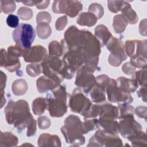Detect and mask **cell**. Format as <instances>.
I'll return each mask as SVG.
<instances>
[{"instance_id": "1", "label": "cell", "mask_w": 147, "mask_h": 147, "mask_svg": "<svg viewBox=\"0 0 147 147\" xmlns=\"http://www.w3.org/2000/svg\"><path fill=\"white\" fill-rule=\"evenodd\" d=\"M64 40L66 51H78L83 54L85 60L99 57L100 53V41L88 30H80L76 26H71L65 32Z\"/></svg>"}, {"instance_id": "2", "label": "cell", "mask_w": 147, "mask_h": 147, "mask_svg": "<svg viewBox=\"0 0 147 147\" xmlns=\"http://www.w3.org/2000/svg\"><path fill=\"white\" fill-rule=\"evenodd\" d=\"M6 122L13 125L19 133L27 127L26 135L33 136L36 131V121L30 113L28 103L23 99L9 100L5 109Z\"/></svg>"}, {"instance_id": "3", "label": "cell", "mask_w": 147, "mask_h": 147, "mask_svg": "<svg viewBox=\"0 0 147 147\" xmlns=\"http://www.w3.org/2000/svg\"><path fill=\"white\" fill-rule=\"evenodd\" d=\"M64 125L61 127V131L66 142L74 146H80L84 144L86 134L83 122L79 117L70 115L64 121Z\"/></svg>"}, {"instance_id": "4", "label": "cell", "mask_w": 147, "mask_h": 147, "mask_svg": "<svg viewBox=\"0 0 147 147\" xmlns=\"http://www.w3.org/2000/svg\"><path fill=\"white\" fill-rule=\"evenodd\" d=\"M65 86L59 85L47 94L48 110L52 117H61L67 110Z\"/></svg>"}, {"instance_id": "5", "label": "cell", "mask_w": 147, "mask_h": 147, "mask_svg": "<svg viewBox=\"0 0 147 147\" xmlns=\"http://www.w3.org/2000/svg\"><path fill=\"white\" fill-rule=\"evenodd\" d=\"M12 36L17 45L23 49L28 50L31 48L36 34L31 25L23 23L13 30Z\"/></svg>"}, {"instance_id": "6", "label": "cell", "mask_w": 147, "mask_h": 147, "mask_svg": "<svg viewBox=\"0 0 147 147\" xmlns=\"http://www.w3.org/2000/svg\"><path fill=\"white\" fill-rule=\"evenodd\" d=\"M122 141L117 134L109 132L105 129L97 130L91 137L88 146H121Z\"/></svg>"}, {"instance_id": "7", "label": "cell", "mask_w": 147, "mask_h": 147, "mask_svg": "<svg viewBox=\"0 0 147 147\" xmlns=\"http://www.w3.org/2000/svg\"><path fill=\"white\" fill-rule=\"evenodd\" d=\"M41 64L43 74L60 84L64 79L60 74L63 65L62 60L59 57L49 55Z\"/></svg>"}, {"instance_id": "8", "label": "cell", "mask_w": 147, "mask_h": 147, "mask_svg": "<svg viewBox=\"0 0 147 147\" xmlns=\"http://www.w3.org/2000/svg\"><path fill=\"white\" fill-rule=\"evenodd\" d=\"M69 106L72 111L84 116L90 109L92 103L79 88H76L70 96Z\"/></svg>"}, {"instance_id": "9", "label": "cell", "mask_w": 147, "mask_h": 147, "mask_svg": "<svg viewBox=\"0 0 147 147\" xmlns=\"http://www.w3.org/2000/svg\"><path fill=\"white\" fill-rule=\"evenodd\" d=\"M108 100L111 102L129 104L133 100L130 94L120 89L116 80L111 78L106 88Z\"/></svg>"}, {"instance_id": "10", "label": "cell", "mask_w": 147, "mask_h": 147, "mask_svg": "<svg viewBox=\"0 0 147 147\" xmlns=\"http://www.w3.org/2000/svg\"><path fill=\"white\" fill-rule=\"evenodd\" d=\"M82 8V3L78 1H55L52 5L54 13L66 14L70 17H76Z\"/></svg>"}, {"instance_id": "11", "label": "cell", "mask_w": 147, "mask_h": 147, "mask_svg": "<svg viewBox=\"0 0 147 147\" xmlns=\"http://www.w3.org/2000/svg\"><path fill=\"white\" fill-rule=\"evenodd\" d=\"M85 59L83 54L76 50H68L63 54L62 61L64 67L72 72L78 71L84 64Z\"/></svg>"}, {"instance_id": "12", "label": "cell", "mask_w": 147, "mask_h": 147, "mask_svg": "<svg viewBox=\"0 0 147 147\" xmlns=\"http://www.w3.org/2000/svg\"><path fill=\"white\" fill-rule=\"evenodd\" d=\"M96 84L95 78L92 73L81 67L77 72L75 85L82 88L84 93H89Z\"/></svg>"}, {"instance_id": "13", "label": "cell", "mask_w": 147, "mask_h": 147, "mask_svg": "<svg viewBox=\"0 0 147 147\" xmlns=\"http://www.w3.org/2000/svg\"><path fill=\"white\" fill-rule=\"evenodd\" d=\"M120 119L118 123V131L124 138L127 139L142 129L141 125L134 120V116H129Z\"/></svg>"}, {"instance_id": "14", "label": "cell", "mask_w": 147, "mask_h": 147, "mask_svg": "<svg viewBox=\"0 0 147 147\" xmlns=\"http://www.w3.org/2000/svg\"><path fill=\"white\" fill-rule=\"evenodd\" d=\"M125 52L130 58L143 56L146 58V40H127L125 42Z\"/></svg>"}, {"instance_id": "15", "label": "cell", "mask_w": 147, "mask_h": 147, "mask_svg": "<svg viewBox=\"0 0 147 147\" xmlns=\"http://www.w3.org/2000/svg\"><path fill=\"white\" fill-rule=\"evenodd\" d=\"M1 67H4L10 72L17 71L21 67L19 57L8 53L4 49L1 50Z\"/></svg>"}, {"instance_id": "16", "label": "cell", "mask_w": 147, "mask_h": 147, "mask_svg": "<svg viewBox=\"0 0 147 147\" xmlns=\"http://www.w3.org/2000/svg\"><path fill=\"white\" fill-rule=\"evenodd\" d=\"M47 57L46 49L42 45H37L31 47L24 58L26 62L37 63L44 61Z\"/></svg>"}, {"instance_id": "17", "label": "cell", "mask_w": 147, "mask_h": 147, "mask_svg": "<svg viewBox=\"0 0 147 147\" xmlns=\"http://www.w3.org/2000/svg\"><path fill=\"white\" fill-rule=\"evenodd\" d=\"M106 45L110 52V55L118 57L123 61L126 59L127 56L125 52V46L121 40L112 37Z\"/></svg>"}, {"instance_id": "18", "label": "cell", "mask_w": 147, "mask_h": 147, "mask_svg": "<svg viewBox=\"0 0 147 147\" xmlns=\"http://www.w3.org/2000/svg\"><path fill=\"white\" fill-rule=\"evenodd\" d=\"M59 85H60V84L57 83L53 79L46 76L40 77L36 81L37 88L40 93H44L52 90Z\"/></svg>"}, {"instance_id": "19", "label": "cell", "mask_w": 147, "mask_h": 147, "mask_svg": "<svg viewBox=\"0 0 147 147\" xmlns=\"http://www.w3.org/2000/svg\"><path fill=\"white\" fill-rule=\"evenodd\" d=\"M39 146H60L61 141L57 135L44 133L40 136L38 140Z\"/></svg>"}, {"instance_id": "20", "label": "cell", "mask_w": 147, "mask_h": 147, "mask_svg": "<svg viewBox=\"0 0 147 147\" xmlns=\"http://www.w3.org/2000/svg\"><path fill=\"white\" fill-rule=\"evenodd\" d=\"M118 87L127 92H133L138 87V83L135 79H127L125 77L118 78L116 80Z\"/></svg>"}, {"instance_id": "21", "label": "cell", "mask_w": 147, "mask_h": 147, "mask_svg": "<svg viewBox=\"0 0 147 147\" xmlns=\"http://www.w3.org/2000/svg\"><path fill=\"white\" fill-rule=\"evenodd\" d=\"M99 125L106 131L115 134H118V122L115 119L105 118L99 117L98 119Z\"/></svg>"}, {"instance_id": "22", "label": "cell", "mask_w": 147, "mask_h": 147, "mask_svg": "<svg viewBox=\"0 0 147 147\" xmlns=\"http://www.w3.org/2000/svg\"><path fill=\"white\" fill-rule=\"evenodd\" d=\"M95 37L101 41V46H104L113 37L108 28L104 25H99L95 29Z\"/></svg>"}, {"instance_id": "23", "label": "cell", "mask_w": 147, "mask_h": 147, "mask_svg": "<svg viewBox=\"0 0 147 147\" xmlns=\"http://www.w3.org/2000/svg\"><path fill=\"white\" fill-rule=\"evenodd\" d=\"M18 142V138L11 132L1 131V147L16 146Z\"/></svg>"}, {"instance_id": "24", "label": "cell", "mask_w": 147, "mask_h": 147, "mask_svg": "<svg viewBox=\"0 0 147 147\" xmlns=\"http://www.w3.org/2000/svg\"><path fill=\"white\" fill-rule=\"evenodd\" d=\"M97 20L96 16L90 12H84L79 14L77 19V23L81 26H92L96 23Z\"/></svg>"}, {"instance_id": "25", "label": "cell", "mask_w": 147, "mask_h": 147, "mask_svg": "<svg viewBox=\"0 0 147 147\" xmlns=\"http://www.w3.org/2000/svg\"><path fill=\"white\" fill-rule=\"evenodd\" d=\"M121 11H122V14L126 19L128 23L130 24H135L137 23L138 20V17L135 11L132 9L131 5L128 2L125 5Z\"/></svg>"}, {"instance_id": "26", "label": "cell", "mask_w": 147, "mask_h": 147, "mask_svg": "<svg viewBox=\"0 0 147 147\" xmlns=\"http://www.w3.org/2000/svg\"><path fill=\"white\" fill-rule=\"evenodd\" d=\"M90 92V96L94 102L100 103L106 100L105 90L96 83Z\"/></svg>"}, {"instance_id": "27", "label": "cell", "mask_w": 147, "mask_h": 147, "mask_svg": "<svg viewBox=\"0 0 147 147\" xmlns=\"http://www.w3.org/2000/svg\"><path fill=\"white\" fill-rule=\"evenodd\" d=\"M48 107V102L47 98L39 97L35 99L32 103V110L36 115L43 114Z\"/></svg>"}, {"instance_id": "28", "label": "cell", "mask_w": 147, "mask_h": 147, "mask_svg": "<svg viewBox=\"0 0 147 147\" xmlns=\"http://www.w3.org/2000/svg\"><path fill=\"white\" fill-rule=\"evenodd\" d=\"M128 22L122 14H117L114 17L113 26L117 33H122L125 30Z\"/></svg>"}, {"instance_id": "29", "label": "cell", "mask_w": 147, "mask_h": 147, "mask_svg": "<svg viewBox=\"0 0 147 147\" xmlns=\"http://www.w3.org/2000/svg\"><path fill=\"white\" fill-rule=\"evenodd\" d=\"M131 142L133 146H146V136L145 133L140 130L127 138Z\"/></svg>"}, {"instance_id": "30", "label": "cell", "mask_w": 147, "mask_h": 147, "mask_svg": "<svg viewBox=\"0 0 147 147\" xmlns=\"http://www.w3.org/2000/svg\"><path fill=\"white\" fill-rule=\"evenodd\" d=\"M28 88V84L26 80L23 79L16 80L12 84V91L16 95H22L25 94Z\"/></svg>"}, {"instance_id": "31", "label": "cell", "mask_w": 147, "mask_h": 147, "mask_svg": "<svg viewBox=\"0 0 147 147\" xmlns=\"http://www.w3.org/2000/svg\"><path fill=\"white\" fill-rule=\"evenodd\" d=\"M36 31L38 37L42 39L47 38L52 33V29L49 24L45 22L37 24Z\"/></svg>"}, {"instance_id": "32", "label": "cell", "mask_w": 147, "mask_h": 147, "mask_svg": "<svg viewBox=\"0 0 147 147\" xmlns=\"http://www.w3.org/2000/svg\"><path fill=\"white\" fill-rule=\"evenodd\" d=\"M120 114L119 119H122L129 116H134V107L127 103L119 104L117 107Z\"/></svg>"}, {"instance_id": "33", "label": "cell", "mask_w": 147, "mask_h": 147, "mask_svg": "<svg viewBox=\"0 0 147 147\" xmlns=\"http://www.w3.org/2000/svg\"><path fill=\"white\" fill-rule=\"evenodd\" d=\"M64 54L63 48L61 44L57 41H52L49 44V55L60 57Z\"/></svg>"}, {"instance_id": "34", "label": "cell", "mask_w": 147, "mask_h": 147, "mask_svg": "<svg viewBox=\"0 0 147 147\" xmlns=\"http://www.w3.org/2000/svg\"><path fill=\"white\" fill-rule=\"evenodd\" d=\"M1 11L5 14H9L13 13L15 11L16 8V5L14 1H3L1 0Z\"/></svg>"}, {"instance_id": "35", "label": "cell", "mask_w": 147, "mask_h": 147, "mask_svg": "<svg viewBox=\"0 0 147 147\" xmlns=\"http://www.w3.org/2000/svg\"><path fill=\"white\" fill-rule=\"evenodd\" d=\"M26 70L28 74L32 77H36L42 72L41 64L37 63H32L28 65Z\"/></svg>"}, {"instance_id": "36", "label": "cell", "mask_w": 147, "mask_h": 147, "mask_svg": "<svg viewBox=\"0 0 147 147\" xmlns=\"http://www.w3.org/2000/svg\"><path fill=\"white\" fill-rule=\"evenodd\" d=\"M109 10L112 13H118L121 11L125 5L127 3L123 1H108Z\"/></svg>"}, {"instance_id": "37", "label": "cell", "mask_w": 147, "mask_h": 147, "mask_svg": "<svg viewBox=\"0 0 147 147\" xmlns=\"http://www.w3.org/2000/svg\"><path fill=\"white\" fill-rule=\"evenodd\" d=\"M88 12L95 15L97 19H99L103 16L104 10L103 6L99 3H93L90 5Z\"/></svg>"}, {"instance_id": "38", "label": "cell", "mask_w": 147, "mask_h": 147, "mask_svg": "<svg viewBox=\"0 0 147 147\" xmlns=\"http://www.w3.org/2000/svg\"><path fill=\"white\" fill-rule=\"evenodd\" d=\"M83 125L86 134L91 130H93L95 129H99L100 126L98 119L96 118H94L92 119H85Z\"/></svg>"}, {"instance_id": "39", "label": "cell", "mask_w": 147, "mask_h": 147, "mask_svg": "<svg viewBox=\"0 0 147 147\" xmlns=\"http://www.w3.org/2000/svg\"><path fill=\"white\" fill-rule=\"evenodd\" d=\"M135 79L141 87H146V68L136 72Z\"/></svg>"}, {"instance_id": "40", "label": "cell", "mask_w": 147, "mask_h": 147, "mask_svg": "<svg viewBox=\"0 0 147 147\" xmlns=\"http://www.w3.org/2000/svg\"><path fill=\"white\" fill-rule=\"evenodd\" d=\"M130 63L135 68H146V58L143 56H136L131 58Z\"/></svg>"}, {"instance_id": "41", "label": "cell", "mask_w": 147, "mask_h": 147, "mask_svg": "<svg viewBox=\"0 0 147 147\" xmlns=\"http://www.w3.org/2000/svg\"><path fill=\"white\" fill-rule=\"evenodd\" d=\"M19 17L24 20H29L33 16V11L27 7H21L17 11Z\"/></svg>"}, {"instance_id": "42", "label": "cell", "mask_w": 147, "mask_h": 147, "mask_svg": "<svg viewBox=\"0 0 147 147\" xmlns=\"http://www.w3.org/2000/svg\"><path fill=\"white\" fill-rule=\"evenodd\" d=\"M51 21V16L47 11H41L38 13L36 17V21L37 24L45 22L49 24Z\"/></svg>"}, {"instance_id": "43", "label": "cell", "mask_w": 147, "mask_h": 147, "mask_svg": "<svg viewBox=\"0 0 147 147\" xmlns=\"http://www.w3.org/2000/svg\"><path fill=\"white\" fill-rule=\"evenodd\" d=\"M110 79L111 78H110L107 75H101L97 76L95 78L96 83L98 85L102 87V88H103L106 91V88L110 80Z\"/></svg>"}, {"instance_id": "44", "label": "cell", "mask_w": 147, "mask_h": 147, "mask_svg": "<svg viewBox=\"0 0 147 147\" xmlns=\"http://www.w3.org/2000/svg\"><path fill=\"white\" fill-rule=\"evenodd\" d=\"M38 126L41 129H47L49 127L51 124V120L46 116H40L37 119Z\"/></svg>"}, {"instance_id": "45", "label": "cell", "mask_w": 147, "mask_h": 147, "mask_svg": "<svg viewBox=\"0 0 147 147\" xmlns=\"http://www.w3.org/2000/svg\"><path fill=\"white\" fill-rule=\"evenodd\" d=\"M7 25L12 28H17L19 25V18L14 14H9L6 18Z\"/></svg>"}, {"instance_id": "46", "label": "cell", "mask_w": 147, "mask_h": 147, "mask_svg": "<svg viewBox=\"0 0 147 147\" xmlns=\"http://www.w3.org/2000/svg\"><path fill=\"white\" fill-rule=\"evenodd\" d=\"M67 24V17L66 16H63L59 17L56 21L55 27L57 30H62Z\"/></svg>"}, {"instance_id": "47", "label": "cell", "mask_w": 147, "mask_h": 147, "mask_svg": "<svg viewBox=\"0 0 147 147\" xmlns=\"http://www.w3.org/2000/svg\"><path fill=\"white\" fill-rule=\"evenodd\" d=\"M122 71L126 75H132L135 74L136 68L133 67L130 62H127L125 63L122 67Z\"/></svg>"}, {"instance_id": "48", "label": "cell", "mask_w": 147, "mask_h": 147, "mask_svg": "<svg viewBox=\"0 0 147 147\" xmlns=\"http://www.w3.org/2000/svg\"><path fill=\"white\" fill-rule=\"evenodd\" d=\"M108 60H109V63L114 67H118L123 61V60L121 58L117 56H113L110 54L109 56Z\"/></svg>"}, {"instance_id": "49", "label": "cell", "mask_w": 147, "mask_h": 147, "mask_svg": "<svg viewBox=\"0 0 147 147\" xmlns=\"http://www.w3.org/2000/svg\"><path fill=\"white\" fill-rule=\"evenodd\" d=\"M146 107L144 106H138L135 109V113L136 115L140 117L146 119Z\"/></svg>"}, {"instance_id": "50", "label": "cell", "mask_w": 147, "mask_h": 147, "mask_svg": "<svg viewBox=\"0 0 147 147\" xmlns=\"http://www.w3.org/2000/svg\"><path fill=\"white\" fill-rule=\"evenodd\" d=\"M139 31L141 35L146 36V19L145 18L140 22Z\"/></svg>"}, {"instance_id": "51", "label": "cell", "mask_w": 147, "mask_h": 147, "mask_svg": "<svg viewBox=\"0 0 147 147\" xmlns=\"http://www.w3.org/2000/svg\"><path fill=\"white\" fill-rule=\"evenodd\" d=\"M49 3V1H35V5L38 9H44L47 8Z\"/></svg>"}, {"instance_id": "52", "label": "cell", "mask_w": 147, "mask_h": 147, "mask_svg": "<svg viewBox=\"0 0 147 147\" xmlns=\"http://www.w3.org/2000/svg\"><path fill=\"white\" fill-rule=\"evenodd\" d=\"M138 97H141L144 102H146V87H142L137 92Z\"/></svg>"}, {"instance_id": "53", "label": "cell", "mask_w": 147, "mask_h": 147, "mask_svg": "<svg viewBox=\"0 0 147 147\" xmlns=\"http://www.w3.org/2000/svg\"><path fill=\"white\" fill-rule=\"evenodd\" d=\"M7 80V76L2 71H1V92L3 91L6 86V82Z\"/></svg>"}, {"instance_id": "54", "label": "cell", "mask_w": 147, "mask_h": 147, "mask_svg": "<svg viewBox=\"0 0 147 147\" xmlns=\"http://www.w3.org/2000/svg\"><path fill=\"white\" fill-rule=\"evenodd\" d=\"M6 103V99L4 96V92H1V108H2L5 103Z\"/></svg>"}, {"instance_id": "55", "label": "cell", "mask_w": 147, "mask_h": 147, "mask_svg": "<svg viewBox=\"0 0 147 147\" xmlns=\"http://www.w3.org/2000/svg\"><path fill=\"white\" fill-rule=\"evenodd\" d=\"M21 2L25 4V5H28V6H33L35 5L34 1H22Z\"/></svg>"}]
</instances>
